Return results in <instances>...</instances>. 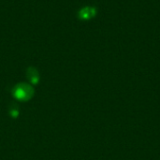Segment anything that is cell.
I'll use <instances>...</instances> for the list:
<instances>
[{"label":"cell","instance_id":"6da1fadb","mask_svg":"<svg viewBox=\"0 0 160 160\" xmlns=\"http://www.w3.org/2000/svg\"><path fill=\"white\" fill-rule=\"evenodd\" d=\"M94 9L91 8H83L78 12V18L81 20H88L94 15Z\"/></svg>","mask_w":160,"mask_h":160},{"label":"cell","instance_id":"7a4b0ae2","mask_svg":"<svg viewBox=\"0 0 160 160\" xmlns=\"http://www.w3.org/2000/svg\"><path fill=\"white\" fill-rule=\"evenodd\" d=\"M28 75H29V77H31V80H35V81H37V79H38V75H37V72H36V70H35V69H33V68H29V70H28Z\"/></svg>","mask_w":160,"mask_h":160}]
</instances>
